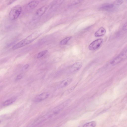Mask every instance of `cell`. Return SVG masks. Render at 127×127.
Listing matches in <instances>:
<instances>
[{"mask_svg": "<svg viewBox=\"0 0 127 127\" xmlns=\"http://www.w3.org/2000/svg\"><path fill=\"white\" fill-rule=\"evenodd\" d=\"M106 32L105 29L103 27L100 28L95 33V37H99L104 35Z\"/></svg>", "mask_w": 127, "mask_h": 127, "instance_id": "obj_12", "label": "cell"}, {"mask_svg": "<svg viewBox=\"0 0 127 127\" xmlns=\"http://www.w3.org/2000/svg\"><path fill=\"white\" fill-rule=\"evenodd\" d=\"M122 30L124 31L127 30V22L123 25L122 27Z\"/></svg>", "mask_w": 127, "mask_h": 127, "instance_id": "obj_19", "label": "cell"}, {"mask_svg": "<svg viewBox=\"0 0 127 127\" xmlns=\"http://www.w3.org/2000/svg\"><path fill=\"white\" fill-rule=\"evenodd\" d=\"M72 80V79L70 78L65 79L61 82L59 86L60 87L63 88L67 87L71 83Z\"/></svg>", "mask_w": 127, "mask_h": 127, "instance_id": "obj_10", "label": "cell"}, {"mask_svg": "<svg viewBox=\"0 0 127 127\" xmlns=\"http://www.w3.org/2000/svg\"><path fill=\"white\" fill-rule=\"evenodd\" d=\"M39 3L38 0H33L29 2L27 5L26 8L29 9H32L36 7Z\"/></svg>", "mask_w": 127, "mask_h": 127, "instance_id": "obj_11", "label": "cell"}, {"mask_svg": "<svg viewBox=\"0 0 127 127\" xmlns=\"http://www.w3.org/2000/svg\"><path fill=\"white\" fill-rule=\"evenodd\" d=\"M22 11L21 6L19 5L14 6L11 9L9 14V17L11 20L17 19L20 14Z\"/></svg>", "mask_w": 127, "mask_h": 127, "instance_id": "obj_2", "label": "cell"}, {"mask_svg": "<svg viewBox=\"0 0 127 127\" xmlns=\"http://www.w3.org/2000/svg\"><path fill=\"white\" fill-rule=\"evenodd\" d=\"M22 77V76L21 75H18L16 79L17 80H19L21 79Z\"/></svg>", "mask_w": 127, "mask_h": 127, "instance_id": "obj_21", "label": "cell"}, {"mask_svg": "<svg viewBox=\"0 0 127 127\" xmlns=\"http://www.w3.org/2000/svg\"><path fill=\"white\" fill-rule=\"evenodd\" d=\"M127 59V50L123 52L116 57L111 62L113 65L118 64Z\"/></svg>", "mask_w": 127, "mask_h": 127, "instance_id": "obj_3", "label": "cell"}, {"mask_svg": "<svg viewBox=\"0 0 127 127\" xmlns=\"http://www.w3.org/2000/svg\"><path fill=\"white\" fill-rule=\"evenodd\" d=\"M70 101L71 100L70 99L67 100L55 108L54 109V113H57L62 110L69 104Z\"/></svg>", "mask_w": 127, "mask_h": 127, "instance_id": "obj_6", "label": "cell"}, {"mask_svg": "<svg viewBox=\"0 0 127 127\" xmlns=\"http://www.w3.org/2000/svg\"><path fill=\"white\" fill-rule=\"evenodd\" d=\"M49 95V94L48 92L43 93L35 97L34 101L35 102H40L47 98Z\"/></svg>", "mask_w": 127, "mask_h": 127, "instance_id": "obj_8", "label": "cell"}, {"mask_svg": "<svg viewBox=\"0 0 127 127\" xmlns=\"http://www.w3.org/2000/svg\"><path fill=\"white\" fill-rule=\"evenodd\" d=\"M29 67V65L28 64H27L25 65L23 67L22 70H24L27 69Z\"/></svg>", "mask_w": 127, "mask_h": 127, "instance_id": "obj_20", "label": "cell"}, {"mask_svg": "<svg viewBox=\"0 0 127 127\" xmlns=\"http://www.w3.org/2000/svg\"><path fill=\"white\" fill-rule=\"evenodd\" d=\"M47 9L46 6H44L39 8L35 12L33 18V20H35L41 16L45 13Z\"/></svg>", "mask_w": 127, "mask_h": 127, "instance_id": "obj_5", "label": "cell"}, {"mask_svg": "<svg viewBox=\"0 0 127 127\" xmlns=\"http://www.w3.org/2000/svg\"><path fill=\"white\" fill-rule=\"evenodd\" d=\"M48 52L47 50H44L39 52L37 56V58H39L43 57Z\"/></svg>", "mask_w": 127, "mask_h": 127, "instance_id": "obj_16", "label": "cell"}, {"mask_svg": "<svg viewBox=\"0 0 127 127\" xmlns=\"http://www.w3.org/2000/svg\"><path fill=\"white\" fill-rule=\"evenodd\" d=\"M75 88V87L74 86L70 88V89H68V90H67L66 92L65 93V94H68L72 92L74 90V89Z\"/></svg>", "mask_w": 127, "mask_h": 127, "instance_id": "obj_18", "label": "cell"}, {"mask_svg": "<svg viewBox=\"0 0 127 127\" xmlns=\"http://www.w3.org/2000/svg\"><path fill=\"white\" fill-rule=\"evenodd\" d=\"M72 37V36H69L65 38L60 41V44L62 45H66Z\"/></svg>", "mask_w": 127, "mask_h": 127, "instance_id": "obj_15", "label": "cell"}, {"mask_svg": "<svg viewBox=\"0 0 127 127\" xmlns=\"http://www.w3.org/2000/svg\"><path fill=\"white\" fill-rule=\"evenodd\" d=\"M96 126V122L95 121H92L84 124L83 127H95Z\"/></svg>", "mask_w": 127, "mask_h": 127, "instance_id": "obj_14", "label": "cell"}, {"mask_svg": "<svg viewBox=\"0 0 127 127\" xmlns=\"http://www.w3.org/2000/svg\"><path fill=\"white\" fill-rule=\"evenodd\" d=\"M103 42V39L99 38L92 42L89 46V49L91 50H94L97 49L100 46Z\"/></svg>", "mask_w": 127, "mask_h": 127, "instance_id": "obj_4", "label": "cell"}, {"mask_svg": "<svg viewBox=\"0 0 127 127\" xmlns=\"http://www.w3.org/2000/svg\"><path fill=\"white\" fill-rule=\"evenodd\" d=\"M114 4L109 3H105L101 5L99 9L101 10L109 11L112 10L114 8Z\"/></svg>", "mask_w": 127, "mask_h": 127, "instance_id": "obj_9", "label": "cell"}, {"mask_svg": "<svg viewBox=\"0 0 127 127\" xmlns=\"http://www.w3.org/2000/svg\"><path fill=\"white\" fill-rule=\"evenodd\" d=\"M40 34L38 31L33 33L14 45L12 47V49H16L31 43L37 38L39 36Z\"/></svg>", "mask_w": 127, "mask_h": 127, "instance_id": "obj_1", "label": "cell"}, {"mask_svg": "<svg viewBox=\"0 0 127 127\" xmlns=\"http://www.w3.org/2000/svg\"><path fill=\"white\" fill-rule=\"evenodd\" d=\"M123 2L122 0H116L114 2V3L116 5H120L122 4Z\"/></svg>", "mask_w": 127, "mask_h": 127, "instance_id": "obj_17", "label": "cell"}, {"mask_svg": "<svg viewBox=\"0 0 127 127\" xmlns=\"http://www.w3.org/2000/svg\"><path fill=\"white\" fill-rule=\"evenodd\" d=\"M116 127V126H113V127Z\"/></svg>", "mask_w": 127, "mask_h": 127, "instance_id": "obj_22", "label": "cell"}, {"mask_svg": "<svg viewBox=\"0 0 127 127\" xmlns=\"http://www.w3.org/2000/svg\"><path fill=\"white\" fill-rule=\"evenodd\" d=\"M16 99V98H13L8 99L3 103L2 105L4 106H7L9 105L14 102Z\"/></svg>", "mask_w": 127, "mask_h": 127, "instance_id": "obj_13", "label": "cell"}, {"mask_svg": "<svg viewBox=\"0 0 127 127\" xmlns=\"http://www.w3.org/2000/svg\"><path fill=\"white\" fill-rule=\"evenodd\" d=\"M82 64L81 62H77L72 64L69 68V71L72 73H75L79 71L81 68Z\"/></svg>", "mask_w": 127, "mask_h": 127, "instance_id": "obj_7", "label": "cell"}]
</instances>
